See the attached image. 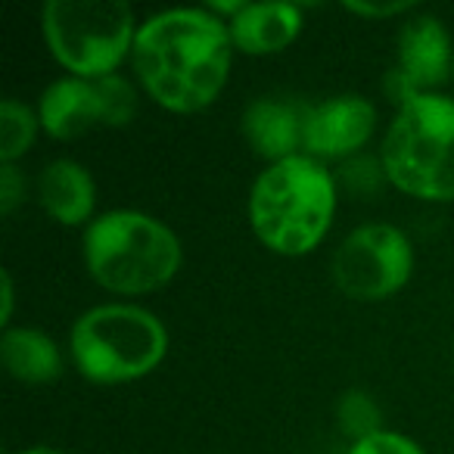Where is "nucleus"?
Here are the masks:
<instances>
[{
    "instance_id": "obj_18",
    "label": "nucleus",
    "mask_w": 454,
    "mask_h": 454,
    "mask_svg": "<svg viewBox=\"0 0 454 454\" xmlns=\"http://www.w3.org/2000/svg\"><path fill=\"white\" fill-rule=\"evenodd\" d=\"M26 200V175L20 165L0 162V215H13Z\"/></svg>"
},
{
    "instance_id": "obj_22",
    "label": "nucleus",
    "mask_w": 454,
    "mask_h": 454,
    "mask_svg": "<svg viewBox=\"0 0 454 454\" xmlns=\"http://www.w3.org/2000/svg\"><path fill=\"white\" fill-rule=\"evenodd\" d=\"M451 78H454V66H451Z\"/></svg>"
},
{
    "instance_id": "obj_6",
    "label": "nucleus",
    "mask_w": 454,
    "mask_h": 454,
    "mask_svg": "<svg viewBox=\"0 0 454 454\" xmlns=\"http://www.w3.org/2000/svg\"><path fill=\"white\" fill-rule=\"evenodd\" d=\"M41 35L51 57L69 75H115L131 57L137 22L121 0H47L41 7Z\"/></svg>"
},
{
    "instance_id": "obj_15",
    "label": "nucleus",
    "mask_w": 454,
    "mask_h": 454,
    "mask_svg": "<svg viewBox=\"0 0 454 454\" xmlns=\"http://www.w3.org/2000/svg\"><path fill=\"white\" fill-rule=\"evenodd\" d=\"M38 131H41L38 109L16 100V97L0 100V162L20 165V159L32 150Z\"/></svg>"
},
{
    "instance_id": "obj_14",
    "label": "nucleus",
    "mask_w": 454,
    "mask_h": 454,
    "mask_svg": "<svg viewBox=\"0 0 454 454\" xmlns=\"http://www.w3.org/2000/svg\"><path fill=\"white\" fill-rule=\"evenodd\" d=\"M0 361L13 380L26 386H47L63 377V348L38 327H7L0 336Z\"/></svg>"
},
{
    "instance_id": "obj_13",
    "label": "nucleus",
    "mask_w": 454,
    "mask_h": 454,
    "mask_svg": "<svg viewBox=\"0 0 454 454\" xmlns=\"http://www.w3.org/2000/svg\"><path fill=\"white\" fill-rule=\"evenodd\" d=\"M38 202L57 224L88 227L97 218V181L75 159H53L38 175Z\"/></svg>"
},
{
    "instance_id": "obj_11",
    "label": "nucleus",
    "mask_w": 454,
    "mask_h": 454,
    "mask_svg": "<svg viewBox=\"0 0 454 454\" xmlns=\"http://www.w3.org/2000/svg\"><path fill=\"white\" fill-rule=\"evenodd\" d=\"M305 113H309V106H302V103L280 100V97H259L243 109V137L262 159H268V165L299 156L305 137Z\"/></svg>"
},
{
    "instance_id": "obj_21",
    "label": "nucleus",
    "mask_w": 454,
    "mask_h": 454,
    "mask_svg": "<svg viewBox=\"0 0 454 454\" xmlns=\"http://www.w3.org/2000/svg\"><path fill=\"white\" fill-rule=\"evenodd\" d=\"M16 454H66L63 448H53V445H28V448H22V451H16Z\"/></svg>"
},
{
    "instance_id": "obj_9",
    "label": "nucleus",
    "mask_w": 454,
    "mask_h": 454,
    "mask_svg": "<svg viewBox=\"0 0 454 454\" xmlns=\"http://www.w3.org/2000/svg\"><path fill=\"white\" fill-rule=\"evenodd\" d=\"M454 66V47L448 26L433 13H417L402 26L395 41V66L386 72V94L395 106L417 94H435L448 82Z\"/></svg>"
},
{
    "instance_id": "obj_17",
    "label": "nucleus",
    "mask_w": 454,
    "mask_h": 454,
    "mask_svg": "<svg viewBox=\"0 0 454 454\" xmlns=\"http://www.w3.org/2000/svg\"><path fill=\"white\" fill-rule=\"evenodd\" d=\"M346 454H427L411 435L392 433V429H380V433L367 435L361 442H352Z\"/></svg>"
},
{
    "instance_id": "obj_4",
    "label": "nucleus",
    "mask_w": 454,
    "mask_h": 454,
    "mask_svg": "<svg viewBox=\"0 0 454 454\" xmlns=\"http://www.w3.org/2000/svg\"><path fill=\"white\" fill-rule=\"evenodd\" d=\"M386 181L414 200H454V100L417 94L392 115L380 144Z\"/></svg>"
},
{
    "instance_id": "obj_19",
    "label": "nucleus",
    "mask_w": 454,
    "mask_h": 454,
    "mask_svg": "<svg viewBox=\"0 0 454 454\" xmlns=\"http://www.w3.org/2000/svg\"><path fill=\"white\" fill-rule=\"evenodd\" d=\"M346 13H355V16H364V20H392V16H402V13H411L414 4L411 0H389V4H364V0H346L342 4Z\"/></svg>"
},
{
    "instance_id": "obj_5",
    "label": "nucleus",
    "mask_w": 454,
    "mask_h": 454,
    "mask_svg": "<svg viewBox=\"0 0 454 454\" xmlns=\"http://www.w3.org/2000/svg\"><path fill=\"white\" fill-rule=\"evenodd\" d=\"M69 355L88 383H134L165 361L168 330L144 305L103 302L72 324Z\"/></svg>"
},
{
    "instance_id": "obj_7",
    "label": "nucleus",
    "mask_w": 454,
    "mask_h": 454,
    "mask_svg": "<svg viewBox=\"0 0 454 454\" xmlns=\"http://www.w3.org/2000/svg\"><path fill=\"white\" fill-rule=\"evenodd\" d=\"M414 274V247L389 221L358 224L333 253V284L355 302H383Z\"/></svg>"
},
{
    "instance_id": "obj_10",
    "label": "nucleus",
    "mask_w": 454,
    "mask_h": 454,
    "mask_svg": "<svg viewBox=\"0 0 454 454\" xmlns=\"http://www.w3.org/2000/svg\"><path fill=\"white\" fill-rule=\"evenodd\" d=\"M377 131V106L364 94H333L305 113L302 153L317 162L352 159Z\"/></svg>"
},
{
    "instance_id": "obj_2",
    "label": "nucleus",
    "mask_w": 454,
    "mask_h": 454,
    "mask_svg": "<svg viewBox=\"0 0 454 454\" xmlns=\"http://www.w3.org/2000/svg\"><path fill=\"white\" fill-rule=\"evenodd\" d=\"M336 215V177L317 159L290 156L259 171L249 190V224L278 255H309L327 237Z\"/></svg>"
},
{
    "instance_id": "obj_23",
    "label": "nucleus",
    "mask_w": 454,
    "mask_h": 454,
    "mask_svg": "<svg viewBox=\"0 0 454 454\" xmlns=\"http://www.w3.org/2000/svg\"><path fill=\"white\" fill-rule=\"evenodd\" d=\"M451 355H454V352H451Z\"/></svg>"
},
{
    "instance_id": "obj_16",
    "label": "nucleus",
    "mask_w": 454,
    "mask_h": 454,
    "mask_svg": "<svg viewBox=\"0 0 454 454\" xmlns=\"http://www.w3.org/2000/svg\"><path fill=\"white\" fill-rule=\"evenodd\" d=\"M336 420H340L342 433L352 435V442H361L383 429L380 427L383 414H380L377 402L361 389H348L346 395L340 398V404H336Z\"/></svg>"
},
{
    "instance_id": "obj_12",
    "label": "nucleus",
    "mask_w": 454,
    "mask_h": 454,
    "mask_svg": "<svg viewBox=\"0 0 454 454\" xmlns=\"http://www.w3.org/2000/svg\"><path fill=\"white\" fill-rule=\"evenodd\" d=\"M227 32L234 41V51L249 57L280 53L302 32V10L286 0H262L247 4L234 20L227 22Z\"/></svg>"
},
{
    "instance_id": "obj_3",
    "label": "nucleus",
    "mask_w": 454,
    "mask_h": 454,
    "mask_svg": "<svg viewBox=\"0 0 454 454\" xmlns=\"http://www.w3.org/2000/svg\"><path fill=\"white\" fill-rule=\"evenodd\" d=\"M84 268L106 293L146 296L175 280L181 271V237L165 221L137 208L100 212L82 237Z\"/></svg>"
},
{
    "instance_id": "obj_1",
    "label": "nucleus",
    "mask_w": 454,
    "mask_h": 454,
    "mask_svg": "<svg viewBox=\"0 0 454 454\" xmlns=\"http://www.w3.org/2000/svg\"><path fill=\"white\" fill-rule=\"evenodd\" d=\"M234 59L227 22L208 7L159 10L137 26L131 66L140 88L168 113H200L224 90Z\"/></svg>"
},
{
    "instance_id": "obj_8",
    "label": "nucleus",
    "mask_w": 454,
    "mask_h": 454,
    "mask_svg": "<svg viewBox=\"0 0 454 454\" xmlns=\"http://www.w3.org/2000/svg\"><path fill=\"white\" fill-rule=\"evenodd\" d=\"M137 115V90L125 75H63L38 97L41 131L53 140H75L90 128H125Z\"/></svg>"
},
{
    "instance_id": "obj_20",
    "label": "nucleus",
    "mask_w": 454,
    "mask_h": 454,
    "mask_svg": "<svg viewBox=\"0 0 454 454\" xmlns=\"http://www.w3.org/2000/svg\"><path fill=\"white\" fill-rule=\"evenodd\" d=\"M0 324L4 330L13 327V309H16V290H13V274L0 271Z\"/></svg>"
}]
</instances>
